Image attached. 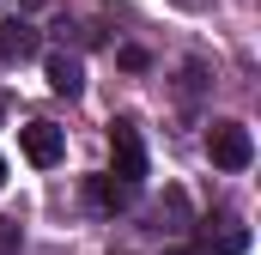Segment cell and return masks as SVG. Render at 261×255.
Here are the masks:
<instances>
[{"label": "cell", "instance_id": "obj_7", "mask_svg": "<svg viewBox=\"0 0 261 255\" xmlns=\"http://www.w3.org/2000/svg\"><path fill=\"white\" fill-rule=\"evenodd\" d=\"M206 249L213 255H243L249 249V231H243L237 219H219V231H206Z\"/></svg>", "mask_w": 261, "mask_h": 255}, {"label": "cell", "instance_id": "obj_3", "mask_svg": "<svg viewBox=\"0 0 261 255\" xmlns=\"http://www.w3.org/2000/svg\"><path fill=\"white\" fill-rule=\"evenodd\" d=\"M18 146H24V158H31L37 170H49V164H61L67 134H61L55 122H24V128H18Z\"/></svg>", "mask_w": 261, "mask_h": 255}, {"label": "cell", "instance_id": "obj_8", "mask_svg": "<svg viewBox=\"0 0 261 255\" xmlns=\"http://www.w3.org/2000/svg\"><path fill=\"white\" fill-rule=\"evenodd\" d=\"M0 255H18V219H0Z\"/></svg>", "mask_w": 261, "mask_h": 255}, {"label": "cell", "instance_id": "obj_4", "mask_svg": "<svg viewBox=\"0 0 261 255\" xmlns=\"http://www.w3.org/2000/svg\"><path fill=\"white\" fill-rule=\"evenodd\" d=\"M85 200H91L103 219H116V213H128V207H134V183H122V176H110V170H103V176H91V183H85Z\"/></svg>", "mask_w": 261, "mask_h": 255}, {"label": "cell", "instance_id": "obj_6", "mask_svg": "<svg viewBox=\"0 0 261 255\" xmlns=\"http://www.w3.org/2000/svg\"><path fill=\"white\" fill-rule=\"evenodd\" d=\"M43 73H49V91H61V97H79L85 91V67H79V55H67V49H55L43 61Z\"/></svg>", "mask_w": 261, "mask_h": 255}, {"label": "cell", "instance_id": "obj_9", "mask_svg": "<svg viewBox=\"0 0 261 255\" xmlns=\"http://www.w3.org/2000/svg\"><path fill=\"white\" fill-rule=\"evenodd\" d=\"M0 183H6V158H0Z\"/></svg>", "mask_w": 261, "mask_h": 255}, {"label": "cell", "instance_id": "obj_1", "mask_svg": "<svg viewBox=\"0 0 261 255\" xmlns=\"http://www.w3.org/2000/svg\"><path fill=\"white\" fill-rule=\"evenodd\" d=\"M110 176H122V183H146V140H140V128L128 116H116L110 122Z\"/></svg>", "mask_w": 261, "mask_h": 255}, {"label": "cell", "instance_id": "obj_5", "mask_svg": "<svg viewBox=\"0 0 261 255\" xmlns=\"http://www.w3.org/2000/svg\"><path fill=\"white\" fill-rule=\"evenodd\" d=\"M37 55V24L31 18H0V61H31Z\"/></svg>", "mask_w": 261, "mask_h": 255}, {"label": "cell", "instance_id": "obj_2", "mask_svg": "<svg viewBox=\"0 0 261 255\" xmlns=\"http://www.w3.org/2000/svg\"><path fill=\"white\" fill-rule=\"evenodd\" d=\"M206 158H213L219 170H249V158H255L249 128L243 122H213L206 128Z\"/></svg>", "mask_w": 261, "mask_h": 255}]
</instances>
